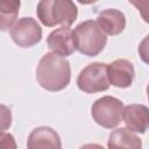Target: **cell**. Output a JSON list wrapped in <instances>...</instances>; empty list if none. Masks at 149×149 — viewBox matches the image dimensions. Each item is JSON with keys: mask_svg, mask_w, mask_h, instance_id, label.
I'll return each instance as SVG.
<instances>
[{"mask_svg": "<svg viewBox=\"0 0 149 149\" xmlns=\"http://www.w3.org/2000/svg\"><path fill=\"white\" fill-rule=\"evenodd\" d=\"M36 79L41 87L50 92L64 90L71 79L70 63L55 52L45 54L36 68Z\"/></svg>", "mask_w": 149, "mask_h": 149, "instance_id": "obj_1", "label": "cell"}, {"mask_svg": "<svg viewBox=\"0 0 149 149\" xmlns=\"http://www.w3.org/2000/svg\"><path fill=\"white\" fill-rule=\"evenodd\" d=\"M36 14L45 27H70L78 16V8L72 0H40Z\"/></svg>", "mask_w": 149, "mask_h": 149, "instance_id": "obj_2", "label": "cell"}, {"mask_svg": "<svg viewBox=\"0 0 149 149\" xmlns=\"http://www.w3.org/2000/svg\"><path fill=\"white\" fill-rule=\"evenodd\" d=\"M73 35L76 50L88 57L98 56L107 43L106 34L93 20H87L79 23L73 30Z\"/></svg>", "mask_w": 149, "mask_h": 149, "instance_id": "obj_3", "label": "cell"}, {"mask_svg": "<svg viewBox=\"0 0 149 149\" xmlns=\"http://www.w3.org/2000/svg\"><path fill=\"white\" fill-rule=\"evenodd\" d=\"M122 111L123 102L120 99L105 95L93 102L91 107V115L99 126L112 129L121 122Z\"/></svg>", "mask_w": 149, "mask_h": 149, "instance_id": "obj_4", "label": "cell"}, {"mask_svg": "<svg viewBox=\"0 0 149 149\" xmlns=\"http://www.w3.org/2000/svg\"><path fill=\"white\" fill-rule=\"evenodd\" d=\"M77 85L80 91L88 94L108 90L111 84L107 78V64L100 62L88 64L80 71Z\"/></svg>", "mask_w": 149, "mask_h": 149, "instance_id": "obj_5", "label": "cell"}, {"mask_svg": "<svg viewBox=\"0 0 149 149\" xmlns=\"http://www.w3.org/2000/svg\"><path fill=\"white\" fill-rule=\"evenodd\" d=\"M9 34L15 44L30 48L42 40V28L33 17H22L9 28Z\"/></svg>", "mask_w": 149, "mask_h": 149, "instance_id": "obj_6", "label": "cell"}, {"mask_svg": "<svg viewBox=\"0 0 149 149\" xmlns=\"http://www.w3.org/2000/svg\"><path fill=\"white\" fill-rule=\"evenodd\" d=\"M48 48L59 55V56H70L76 51V42L73 30L69 27H61L52 30L47 38Z\"/></svg>", "mask_w": 149, "mask_h": 149, "instance_id": "obj_7", "label": "cell"}, {"mask_svg": "<svg viewBox=\"0 0 149 149\" xmlns=\"http://www.w3.org/2000/svg\"><path fill=\"white\" fill-rule=\"evenodd\" d=\"M135 70L133 64L127 59H115L107 64V78L109 84L115 87H129L134 80Z\"/></svg>", "mask_w": 149, "mask_h": 149, "instance_id": "obj_8", "label": "cell"}, {"mask_svg": "<svg viewBox=\"0 0 149 149\" xmlns=\"http://www.w3.org/2000/svg\"><path fill=\"white\" fill-rule=\"evenodd\" d=\"M122 120L126 127L134 133H146L149 126V109L146 105L132 104L123 107Z\"/></svg>", "mask_w": 149, "mask_h": 149, "instance_id": "obj_9", "label": "cell"}, {"mask_svg": "<svg viewBox=\"0 0 149 149\" xmlns=\"http://www.w3.org/2000/svg\"><path fill=\"white\" fill-rule=\"evenodd\" d=\"M97 24L99 28L109 36L119 35L126 27L125 14L118 9L108 8L100 12L97 16Z\"/></svg>", "mask_w": 149, "mask_h": 149, "instance_id": "obj_10", "label": "cell"}, {"mask_svg": "<svg viewBox=\"0 0 149 149\" xmlns=\"http://www.w3.org/2000/svg\"><path fill=\"white\" fill-rule=\"evenodd\" d=\"M27 147L29 149L37 148H62L59 135L50 127L41 126L35 128L28 136Z\"/></svg>", "mask_w": 149, "mask_h": 149, "instance_id": "obj_11", "label": "cell"}, {"mask_svg": "<svg viewBox=\"0 0 149 149\" xmlns=\"http://www.w3.org/2000/svg\"><path fill=\"white\" fill-rule=\"evenodd\" d=\"M108 148H134L139 149L142 147L140 137L128 128H118L109 134Z\"/></svg>", "mask_w": 149, "mask_h": 149, "instance_id": "obj_12", "label": "cell"}, {"mask_svg": "<svg viewBox=\"0 0 149 149\" xmlns=\"http://www.w3.org/2000/svg\"><path fill=\"white\" fill-rule=\"evenodd\" d=\"M20 6V0H0V30H7L14 24Z\"/></svg>", "mask_w": 149, "mask_h": 149, "instance_id": "obj_13", "label": "cell"}, {"mask_svg": "<svg viewBox=\"0 0 149 149\" xmlns=\"http://www.w3.org/2000/svg\"><path fill=\"white\" fill-rule=\"evenodd\" d=\"M12 125V111L6 105L0 104V134L5 133Z\"/></svg>", "mask_w": 149, "mask_h": 149, "instance_id": "obj_14", "label": "cell"}, {"mask_svg": "<svg viewBox=\"0 0 149 149\" xmlns=\"http://www.w3.org/2000/svg\"><path fill=\"white\" fill-rule=\"evenodd\" d=\"M130 3H133L140 12V14L142 15V19L147 22L148 21V16H147V12H148V0H128Z\"/></svg>", "mask_w": 149, "mask_h": 149, "instance_id": "obj_15", "label": "cell"}, {"mask_svg": "<svg viewBox=\"0 0 149 149\" xmlns=\"http://www.w3.org/2000/svg\"><path fill=\"white\" fill-rule=\"evenodd\" d=\"M10 147L12 148L16 147L13 135L1 133L0 134V148H10Z\"/></svg>", "mask_w": 149, "mask_h": 149, "instance_id": "obj_16", "label": "cell"}, {"mask_svg": "<svg viewBox=\"0 0 149 149\" xmlns=\"http://www.w3.org/2000/svg\"><path fill=\"white\" fill-rule=\"evenodd\" d=\"M79 3H81V5H91V3H94V2H97L98 0H77Z\"/></svg>", "mask_w": 149, "mask_h": 149, "instance_id": "obj_17", "label": "cell"}]
</instances>
